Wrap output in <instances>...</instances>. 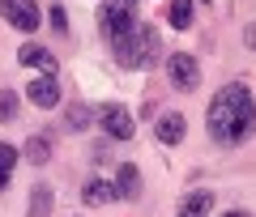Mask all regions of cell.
<instances>
[{"label": "cell", "instance_id": "6da1fadb", "mask_svg": "<svg viewBox=\"0 0 256 217\" xmlns=\"http://www.w3.org/2000/svg\"><path fill=\"white\" fill-rule=\"evenodd\" d=\"M205 128H210L214 145H222V149H239V145L252 136V128H256V98H252V90H248L244 81L222 85V90L210 98Z\"/></svg>", "mask_w": 256, "mask_h": 217}, {"label": "cell", "instance_id": "7a4b0ae2", "mask_svg": "<svg viewBox=\"0 0 256 217\" xmlns=\"http://www.w3.org/2000/svg\"><path fill=\"white\" fill-rule=\"evenodd\" d=\"M111 51H116V60L124 64V68H154V64L162 60V38H158L154 26L137 21L132 34H124L120 43H111Z\"/></svg>", "mask_w": 256, "mask_h": 217}, {"label": "cell", "instance_id": "3957f363", "mask_svg": "<svg viewBox=\"0 0 256 217\" xmlns=\"http://www.w3.org/2000/svg\"><path fill=\"white\" fill-rule=\"evenodd\" d=\"M98 30L111 38V43H120L124 34H132V30H137V13H132V4H128V0H102Z\"/></svg>", "mask_w": 256, "mask_h": 217}, {"label": "cell", "instance_id": "277c9868", "mask_svg": "<svg viewBox=\"0 0 256 217\" xmlns=\"http://www.w3.org/2000/svg\"><path fill=\"white\" fill-rule=\"evenodd\" d=\"M94 119L102 124V132H107L111 141H132V136H137V119H132V111H128L124 102H102V107L94 111Z\"/></svg>", "mask_w": 256, "mask_h": 217}, {"label": "cell", "instance_id": "5b68a950", "mask_svg": "<svg viewBox=\"0 0 256 217\" xmlns=\"http://www.w3.org/2000/svg\"><path fill=\"white\" fill-rule=\"evenodd\" d=\"M166 77H171L175 90L192 94L196 85H201V64H196V55L192 51H171L166 55Z\"/></svg>", "mask_w": 256, "mask_h": 217}, {"label": "cell", "instance_id": "8992f818", "mask_svg": "<svg viewBox=\"0 0 256 217\" xmlns=\"http://www.w3.org/2000/svg\"><path fill=\"white\" fill-rule=\"evenodd\" d=\"M0 17L9 21L13 30H26V34H34L43 26V9L34 0H0Z\"/></svg>", "mask_w": 256, "mask_h": 217}, {"label": "cell", "instance_id": "52a82bcc", "mask_svg": "<svg viewBox=\"0 0 256 217\" xmlns=\"http://www.w3.org/2000/svg\"><path fill=\"white\" fill-rule=\"evenodd\" d=\"M26 98L34 102L38 111H52V107H60V81H56V77H47V72H38L34 81L26 85Z\"/></svg>", "mask_w": 256, "mask_h": 217}, {"label": "cell", "instance_id": "ba28073f", "mask_svg": "<svg viewBox=\"0 0 256 217\" xmlns=\"http://www.w3.org/2000/svg\"><path fill=\"white\" fill-rule=\"evenodd\" d=\"M184 132H188V119H184L180 111H166V115H158V124H154L158 145H180Z\"/></svg>", "mask_w": 256, "mask_h": 217}, {"label": "cell", "instance_id": "9c48e42d", "mask_svg": "<svg viewBox=\"0 0 256 217\" xmlns=\"http://www.w3.org/2000/svg\"><path fill=\"white\" fill-rule=\"evenodd\" d=\"M18 64H22V68H38V72H47V77H56V55L47 51V47H38V43L18 47Z\"/></svg>", "mask_w": 256, "mask_h": 217}, {"label": "cell", "instance_id": "30bf717a", "mask_svg": "<svg viewBox=\"0 0 256 217\" xmlns=\"http://www.w3.org/2000/svg\"><path fill=\"white\" fill-rule=\"evenodd\" d=\"M111 200H120L111 179H90V183L82 188V205H86V209H102V205H111Z\"/></svg>", "mask_w": 256, "mask_h": 217}, {"label": "cell", "instance_id": "8fae6325", "mask_svg": "<svg viewBox=\"0 0 256 217\" xmlns=\"http://www.w3.org/2000/svg\"><path fill=\"white\" fill-rule=\"evenodd\" d=\"M111 183H116V196H120V200H137V196H141V171H137L132 162L120 166Z\"/></svg>", "mask_w": 256, "mask_h": 217}, {"label": "cell", "instance_id": "7c38bea8", "mask_svg": "<svg viewBox=\"0 0 256 217\" xmlns=\"http://www.w3.org/2000/svg\"><path fill=\"white\" fill-rule=\"evenodd\" d=\"M214 213V192H188V196L180 200V213L175 217H210Z\"/></svg>", "mask_w": 256, "mask_h": 217}, {"label": "cell", "instance_id": "4fadbf2b", "mask_svg": "<svg viewBox=\"0 0 256 217\" xmlns=\"http://www.w3.org/2000/svg\"><path fill=\"white\" fill-rule=\"evenodd\" d=\"M22 158L34 162V166H47V162H52V136H47V132H34V136L26 141V149H22Z\"/></svg>", "mask_w": 256, "mask_h": 217}, {"label": "cell", "instance_id": "5bb4252c", "mask_svg": "<svg viewBox=\"0 0 256 217\" xmlns=\"http://www.w3.org/2000/svg\"><path fill=\"white\" fill-rule=\"evenodd\" d=\"M90 124H94V111L86 102H68V111H64V132H86Z\"/></svg>", "mask_w": 256, "mask_h": 217}, {"label": "cell", "instance_id": "9a60e30c", "mask_svg": "<svg viewBox=\"0 0 256 217\" xmlns=\"http://www.w3.org/2000/svg\"><path fill=\"white\" fill-rule=\"evenodd\" d=\"M166 21H171V30H188L192 26V0H171L166 4Z\"/></svg>", "mask_w": 256, "mask_h": 217}, {"label": "cell", "instance_id": "2e32d148", "mask_svg": "<svg viewBox=\"0 0 256 217\" xmlns=\"http://www.w3.org/2000/svg\"><path fill=\"white\" fill-rule=\"evenodd\" d=\"M30 217H52V188L47 183H34V192H30Z\"/></svg>", "mask_w": 256, "mask_h": 217}, {"label": "cell", "instance_id": "e0dca14e", "mask_svg": "<svg viewBox=\"0 0 256 217\" xmlns=\"http://www.w3.org/2000/svg\"><path fill=\"white\" fill-rule=\"evenodd\" d=\"M18 149H13L9 141H0V188H9V179H13V166H18Z\"/></svg>", "mask_w": 256, "mask_h": 217}, {"label": "cell", "instance_id": "ac0fdd59", "mask_svg": "<svg viewBox=\"0 0 256 217\" xmlns=\"http://www.w3.org/2000/svg\"><path fill=\"white\" fill-rule=\"evenodd\" d=\"M13 119H18V94L0 90V124H13Z\"/></svg>", "mask_w": 256, "mask_h": 217}, {"label": "cell", "instance_id": "d6986e66", "mask_svg": "<svg viewBox=\"0 0 256 217\" xmlns=\"http://www.w3.org/2000/svg\"><path fill=\"white\" fill-rule=\"evenodd\" d=\"M47 17H52V26L60 30V34L68 30V17H64V9H60V4H52V13H47Z\"/></svg>", "mask_w": 256, "mask_h": 217}, {"label": "cell", "instance_id": "ffe728a7", "mask_svg": "<svg viewBox=\"0 0 256 217\" xmlns=\"http://www.w3.org/2000/svg\"><path fill=\"white\" fill-rule=\"evenodd\" d=\"M244 47H248V51H256V21H248V26H244Z\"/></svg>", "mask_w": 256, "mask_h": 217}, {"label": "cell", "instance_id": "44dd1931", "mask_svg": "<svg viewBox=\"0 0 256 217\" xmlns=\"http://www.w3.org/2000/svg\"><path fill=\"white\" fill-rule=\"evenodd\" d=\"M222 217H248V213H244V209H226V213H222Z\"/></svg>", "mask_w": 256, "mask_h": 217}, {"label": "cell", "instance_id": "7402d4cb", "mask_svg": "<svg viewBox=\"0 0 256 217\" xmlns=\"http://www.w3.org/2000/svg\"><path fill=\"white\" fill-rule=\"evenodd\" d=\"M205 4H210V0H205Z\"/></svg>", "mask_w": 256, "mask_h": 217}, {"label": "cell", "instance_id": "603a6c76", "mask_svg": "<svg viewBox=\"0 0 256 217\" xmlns=\"http://www.w3.org/2000/svg\"><path fill=\"white\" fill-rule=\"evenodd\" d=\"M128 4H132V0H128Z\"/></svg>", "mask_w": 256, "mask_h": 217}]
</instances>
